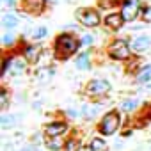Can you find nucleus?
Masks as SVG:
<instances>
[{
  "mask_svg": "<svg viewBox=\"0 0 151 151\" xmlns=\"http://www.w3.org/2000/svg\"><path fill=\"white\" fill-rule=\"evenodd\" d=\"M80 48H82L80 39L71 32H62L53 41V55L57 60H68L71 55H77Z\"/></svg>",
  "mask_w": 151,
  "mask_h": 151,
  "instance_id": "obj_1",
  "label": "nucleus"
},
{
  "mask_svg": "<svg viewBox=\"0 0 151 151\" xmlns=\"http://www.w3.org/2000/svg\"><path fill=\"white\" fill-rule=\"evenodd\" d=\"M121 114L117 110H109L101 116L100 124H98V132L101 137H112L114 133H117V130L121 128Z\"/></svg>",
  "mask_w": 151,
  "mask_h": 151,
  "instance_id": "obj_2",
  "label": "nucleus"
},
{
  "mask_svg": "<svg viewBox=\"0 0 151 151\" xmlns=\"http://www.w3.org/2000/svg\"><path fill=\"white\" fill-rule=\"evenodd\" d=\"M75 18L78 20V23L86 29H96L101 22L100 11L93 9V7H78L75 11Z\"/></svg>",
  "mask_w": 151,
  "mask_h": 151,
  "instance_id": "obj_3",
  "label": "nucleus"
},
{
  "mask_svg": "<svg viewBox=\"0 0 151 151\" xmlns=\"http://www.w3.org/2000/svg\"><path fill=\"white\" fill-rule=\"evenodd\" d=\"M107 52H109V57L114 59V60H128L133 50H132V45L126 39H114L109 45Z\"/></svg>",
  "mask_w": 151,
  "mask_h": 151,
  "instance_id": "obj_4",
  "label": "nucleus"
},
{
  "mask_svg": "<svg viewBox=\"0 0 151 151\" xmlns=\"http://www.w3.org/2000/svg\"><path fill=\"white\" fill-rule=\"evenodd\" d=\"M112 91V84L107 78H93L86 84V94L91 98H103Z\"/></svg>",
  "mask_w": 151,
  "mask_h": 151,
  "instance_id": "obj_5",
  "label": "nucleus"
},
{
  "mask_svg": "<svg viewBox=\"0 0 151 151\" xmlns=\"http://www.w3.org/2000/svg\"><path fill=\"white\" fill-rule=\"evenodd\" d=\"M121 14L124 18L126 23H132L133 20H137L140 16V11H142V6H140V0H123L121 2Z\"/></svg>",
  "mask_w": 151,
  "mask_h": 151,
  "instance_id": "obj_6",
  "label": "nucleus"
},
{
  "mask_svg": "<svg viewBox=\"0 0 151 151\" xmlns=\"http://www.w3.org/2000/svg\"><path fill=\"white\" fill-rule=\"evenodd\" d=\"M22 55L29 64H37L39 59L43 57V46L37 43H27L22 48Z\"/></svg>",
  "mask_w": 151,
  "mask_h": 151,
  "instance_id": "obj_7",
  "label": "nucleus"
},
{
  "mask_svg": "<svg viewBox=\"0 0 151 151\" xmlns=\"http://www.w3.org/2000/svg\"><path fill=\"white\" fill-rule=\"evenodd\" d=\"M46 4H48V0H22V9L27 14L39 16L46 9Z\"/></svg>",
  "mask_w": 151,
  "mask_h": 151,
  "instance_id": "obj_8",
  "label": "nucleus"
},
{
  "mask_svg": "<svg viewBox=\"0 0 151 151\" xmlns=\"http://www.w3.org/2000/svg\"><path fill=\"white\" fill-rule=\"evenodd\" d=\"M68 132V123L66 121H50L46 126H45V133L48 137H62L64 133Z\"/></svg>",
  "mask_w": 151,
  "mask_h": 151,
  "instance_id": "obj_9",
  "label": "nucleus"
},
{
  "mask_svg": "<svg viewBox=\"0 0 151 151\" xmlns=\"http://www.w3.org/2000/svg\"><path fill=\"white\" fill-rule=\"evenodd\" d=\"M151 48V37L147 34H140L132 41V50L135 53H146Z\"/></svg>",
  "mask_w": 151,
  "mask_h": 151,
  "instance_id": "obj_10",
  "label": "nucleus"
},
{
  "mask_svg": "<svg viewBox=\"0 0 151 151\" xmlns=\"http://www.w3.org/2000/svg\"><path fill=\"white\" fill-rule=\"evenodd\" d=\"M103 23H105V27L110 29V30H119L126 22H124V18H123L121 13H109V14L105 16V20H103Z\"/></svg>",
  "mask_w": 151,
  "mask_h": 151,
  "instance_id": "obj_11",
  "label": "nucleus"
},
{
  "mask_svg": "<svg viewBox=\"0 0 151 151\" xmlns=\"http://www.w3.org/2000/svg\"><path fill=\"white\" fill-rule=\"evenodd\" d=\"M55 77V66H43L36 71V82L37 84H48Z\"/></svg>",
  "mask_w": 151,
  "mask_h": 151,
  "instance_id": "obj_12",
  "label": "nucleus"
},
{
  "mask_svg": "<svg viewBox=\"0 0 151 151\" xmlns=\"http://www.w3.org/2000/svg\"><path fill=\"white\" fill-rule=\"evenodd\" d=\"M75 68L80 71H89L93 68V60H91V52H80L75 59Z\"/></svg>",
  "mask_w": 151,
  "mask_h": 151,
  "instance_id": "obj_13",
  "label": "nucleus"
},
{
  "mask_svg": "<svg viewBox=\"0 0 151 151\" xmlns=\"http://www.w3.org/2000/svg\"><path fill=\"white\" fill-rule=\"evenodd\" d=\"M20 119H22V114H2L0 116V128L11 130L20 123Z\"/></svg>",
  "mask_w": 151,
  "mask_h": 151,
  "instance_id": "obj_14",
  "label": "nucleus"
},
{
  "mask_svg": "<svg viewBox=\"0 0 151 151\" xmlns=\"http://www.w3.org/2000/svg\"><path fill=\"white\" fill-rule=\"evenodd\" d=\"M27 64H29V62H27L25 59L13 57V60H11V68H9V75H11V77H20L22 73H25Z\"/></svg>",
  "mask_w": 151,
  "mask_h": 151,
  "instance_id": "obj_15",
  "label": "nucleus"
},
{
  "mask_svg": "<svg viewBox=\"0 0 151 151\" xmlns=\"http://www.w3.org/2000/svg\"><path fill=\"white\" fill-rule=\"evenodd\" d=\"M151 82V64H144L139 71H137V75H135V84H139V86H147Z\"/></svg>",
  "mask_w": 151,
  "mask_h": 151,
  "instance_id": "obj_16",
  "label": "nucleus"
},
{
  "mask_svg": "<svg viewBox=\"0 0 151 151\" xmlns=\"http://www.w3.org/2000/svg\"><path fill=\"white\" fill-rule=\"evenodd\" d=\"M0 23H2V27L6 30H14L20 25V18L14 13H4L2 14V22H0Z\"/></svg>",
  "mask_w": 151,
  "mask_h": 151,
  "instance_id": "obj_17",
  "label": "nucleus"
},
{
  "mask_svg": "<svg viewBox=\"0 0 151 151\" xmlns=\"http://www.w3.org/2000/svg\"><path fill=\"white\" fill-rule=\"evenodd\" d=\"M100 109H101V105H87V103H84L82 109H80V112H82V116L86 117V121H93V119L98 116Z\"/></svg>",
  "mask_w": 151,
  "mask_h": 151,
  "instance_id": "obj_18",
  "label": "nucleus"
},
{
  "mask_svg": "<svg viewBox=\"0 0 151 151\" xmlns=\"http://www.w3.org/2000/svg\"><path fill=\"white\" fill-rule=\"evenodd\" d=\"M89 151H109V144L101 137H94L89 142Z\"/></svg>",
  "mask_w": 151,
  "mask_h": 151,
  "instance_id": "obj_19",
  "label": "nucleus"
},
{
  "mask_svg": "<svg viewBox=\"0 0 151 151\" xmlns=\"http://www.w3.org/2000/svg\"><path fill=\"white\" fill-rule=\"evenodd\" d=\"M64 144L66 142H62L60 137H48V140H46V147L50 151H62L64 149Z\"/></svg>",
  "mask_w": 151,
  "mask_h": 151,
  "instance_id": "obj_20",
  "label": "nucleus"
},
{
  "mask_svg": "<svg viewBox=\"0 0 151 151\" xmlns=\"http://www.w3.org/2000/svg\"><path fill=\"white\" fill-rule=\"evenodd\" d=\"M139 100L137 98H128V100H123L121 101V110L123 112H133L137 107H139Z\"/></svg>",
  "mask_w": 151,
  "mask_h": 151,
  "instance_id": "obj_21",
  "label": "nucleus"
},
{
  "mask_svg": "<svg viewBox=\"0 0 151 151\" xmlns=\"http://www.w3.org/2000/svg\"><path fill=\"white\" fill-rule=\"evenodd\" d=\"M48 36V27H36L34 30H32V34H30V37L34 39V41H43L45 37Z\"/></svg>",
  "mask_w": 151,
  "mask_h": 151,
  "instance_id": "obj_22",
  "label": "nucleus"
},
{
  "mask_svg": "<svg viewBox=\"0 0 151 151\" xmlns=\"http://www.w3.org/2000/svg\"><path fill=\"white\" fill-rule=\"evenodd\" d=\"M16 34L13 32V30H7L4 36H2V45L6 46V48H9V46H14V43H16Z\"/></svg>",
  "mask_w": 151,
  "mask_h": 151,
  "instance_id": "obj_23",
  "label": "nucleus"
},
{
  "mask_svg": "<svg viewBox=\"0 0 151 151\" xmlns=\"http://www.w3.org/2000/svg\"><path fill=\"white\" fill-rule=\"evenodd\" d=\"M0 109H2V110L9 109V91L6 87L0 89Z\"/></svg>",
  "mask_w": 151,
  "mask_h": 151,
  "instance_id": "obj_24",
  "label": "nucleus"
},
{
  "mask_svg": "<svg viewBox=\"0 0 151 151\" xmlns=\"http://www.w3.org/2000/svg\"><path fill=\"white\" fill-rule=\"evenodd\" d=\"M62 151H80V140L78 139H69V140H66Z\"/></svg>",
  "mask_w": 151,
  "mask_h": 151,
  "instance_id": "obj_25",
  "label": "nucleus"
},
{
  "mask_svg": "<svg viewBox=\"0 0 151 151\" xmlns=\"http://www.w3.org/2000/svg\"><path fill=\"white\" fill-rule=\"evenodd\" d=\"M123 0H98V7L100 9H110L114 6H121Z\"/></svg>",
  "mask_w": 151,
  "mask_h": 151,
  "instance_id": "obj_26",
  "label": "nucleus"
},
{
  "mask_svg": "<svg viewBox=\"0 0 151 151\" xmlns=\"http://www.w3.org/2000/svg\"><path fill=\"white\" fill-rule=\"evenodd\" d=\"M139 20H140L142 23H151V6H144V7H142Z\"/></svg>",
  "mask_w": 151,
  "mask_h": 151,
  "instance_id": "obj_27",
  "label": "nucleus"
},
{
  "mask_svg": "<svg viewBox=\"0 0 151 151\" xmlns=\"http://www.w3.org/2000/svg\"><path fill=\"white\" fill-rule=\"evenodd\" d=\"M14 55H4L2 59V77H6V75L9 73V68H11V60H13Z\"/></svg>",
  "mask_w": 151,
  "mask_h": 151,
  "instance_id": "obj_28",
  "label": "nucleus"
},
{
  "mask_svg": "<svg viewBox=\"0 0 151 151\" xmlns=\"http://www.w3.org/2000/svg\"><path fill=\"white\" fill-rule=\"evenodd\" d=\"M80 43H82V46L91 48V46H93V43H94V37H93L91 34H84V36L80 37Z\"/></svg>",
  "mask_w": 151,
  "mask_h": 151,
  "instance_id": "obj_29",
  "label": "nucleus"
},
{
  "mask_svg": "<svg viewBox=\"0 0 151 151\" xmlns=\"http://www.w3.org/2000/svg\"><path fill=\"white\" fill-rule=\"evenodd\" d=\"M66 117H68V119H78V117H80V112L75 110V109H68V110H66Z\"/></svg>",
  "mask_w": 151,
  "mask_h": 151,
  "instance_id": "obj_30",
  "label": "nucleus"
},
{
  "mask_svg": "<svg viewBox=\"0 0 151 151\" xmlns=\"http://www.w3.org/2000/svg\"><path fill=\"white\" fill-rule=\"evenodd\" d=\"M0 4H2L4 7H7V9H13L16 6V0H0Z\"/></svg>",
  "mask_w": 151,
  "mask_h": 151,
  "instance_id": "obj_31",
  "label": "nucleus"
},
{
  "mask_svg": "<svg viewBox=\"0 0 151 151\" xmlns=\"http://www.w3.org/2000/svg\"><path fill=\"white\" fill-rule=\"evenodd\" d=\"M20 151H43L39 146H36V144H29V146H25V147H22Z\"/></svg>",
  "mask_w": 151,
  "mask_h": 151,
  "instance_id": "obj_32",
  "label": "nucleus"
},
{
  "mask_svg": "<svg viewBox=\"0 0 151 151\" xmlns=\"http://www.w3.org/2000/svg\"><path fill=\"white\" fill-rule=\"evenodd\" d=\"M146 119L147 121H151V105L147 107V110H146Z\"/></svg>",
  "mask_w": 151,
  "mask_h": 151,
  "instance_id": "obj_33",
  "label": "nucleus"
},
{
  "mask_svg": "<svg viewBox=\"0 0 151 151\" xmlns=\"http://www.w3.org/2000/svg\"><path fill=\"white\" fill-rule=\"evenodd\" d=\"M132 133H133L132 130H124V132H123V137H124V139H126V137H132Z\"/></svg>",
  "mask_w": 151,
  "mask_h": 151,
  "instance_id": "obj_34",
  "label": "nucleus"
},
{
  "mask_svg": "<svg viewBox=\"0 0 151 151\" xmlns=\"http://www.w3.org/2000/svg\"><path fill=\"white\" fill-rule=\"evenodd\" d=\"M32 107H34V110H39V109H41V103H39V101H36Z\"/></svg>",
  "mask_w": 151,
  "mask_h": 151,
  "instance_id": "obj_35",
  "label": "nucleus"
},
{
  "mask_svg": "<svg viewBox=\"0 0 151 151\" xmlns=\"http://www.w3.org/2000/svg\"><path fill=\"white\" fill-rule=\"evenodd\" d=\"M48 2H50V0H48Z\"/></svg>",
  "mask_w": 151,
  "mask_h": 151,
  "instance_id": "obj_36",
  "label": "nucleus"
}]
</instances>
